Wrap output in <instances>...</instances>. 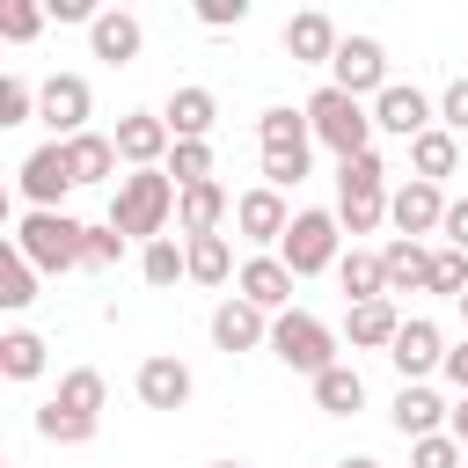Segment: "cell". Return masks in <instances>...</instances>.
Returning a JSON list of instances; mask_svg holds the SVG:
<instances>
[{"label": "cell", "mask_w": 468, "mask_h": 468, "mask_svg": "<svg viewBox=\"0 0 468 468\" xmlns=\"http://www.w3.org/2000/svg\"><path fill=\"white\" fill-rule=\"evenodd\" d=\"M58 410H73V417H88V424H102V402H110V380L95 373V366H73L66 380H58V395H51Z\"/></svg>", "instance_id": "cell-28"}, {"label": "cell", "mask_w": 468, "mask_h": 468, "mask_svg": "<svg viewBox=\"0 0 468 468\" xmlns=\"http://www.w3.org/2000/svg\"><path fill=\"white\" fill-rule=\"evenodd\" d=\"M176 183H168V168H132V176H117V197H110V227L124 234V241H161L168 234V219H176Z\"/></svg>", "instance_id": "cell-1"}, {"label": "cell", "mask_w": 468, "mask_h": 468, "mask_svg": "<svg viewBox=\"0 0 468 468\" xmlns=\"http://www.w3.org/2000/svg\"><path fill=\"white\" fill-rule=\"evenodd\" d=\"M307 124H314V139H322L336 161L373 154V102H358V95H344V88H329V80L307 95Z\"/></svg>", "instance_id": "cell-2"}, {"label": "cell", "mask_w": 468, "mask_h": 468, "mask_svg": "<svg viewBox=\"0 0 468 468\" xmlns=\"http://www.w3.org/2000/svg\"><path fill=\"white\" fill-rule=\"evenodd\" d=\"M329 88H344V95H380L388 88V51H380V37H344L336 44V58H329Z\"/></svg>", "instance_id": "cell-9"}, {"label": "cell", "mask_w": 468, "mask_h": 468, "mask_svg": "<svg viewBox=\"0 0 468 468\" xmlns=\"http://www.w3.org/2000/svg\"><path fill=\"white\" fill-rule=\"evenodd\" d=\"M88 110H95V88L80 73H51L44 95H37V117L51 124V139H80L88 132Z\"/></svg>", "instance_id": "cell-10"}, {"label": "cell", "mask_w": 468, "mask_h": 468, "mask_svg": "<svg viewBox=\"0 0 468 468\" xmlns=\"http://www.w3.org/2000/svg\"><path fill=\"white\" fill-rule=\"evenodd\" d=\"M132 388H139V402H146V410H183L197 380H190V366H183L176 351H154V358H139Z\"/></svg>", "instance_id": "cell-16"}, {"label": "cell", "mask_w": 468, "mask_h": 468, "mask_svg": "<svg viewBox=\"0 0 468 468\" xmlns=\"http://www.w3.org/2000/svg\"><path fill=\"white\" fill-rule=\"evenodd\" d=\"M168 183H176V190L212 183V139H176V146H168Z\"/></svg>", "instance_id": "cell-34"}, {"label": "cell", "mask_w": 468, "mask_h": 468, "mask_svg": "<svg viewBox=\"0 0 468 468\" xmlns=\"http://www.w3.org/2000/svg\"><path fill=\"white\" fill-rule=\"evenodd\" d=\"M410 468H468V446L453 431H431V439H410Z\"/></svg>", "instance_id": "cell-36"}, {"label": "cell", "mask_w": 468, "mask_h": 468, "mask_svg": "<svg viewBox=\"0 0 468 468\" xmlns=\"http://www.w3.org/2000/svg\"><path fill=\"white\" fill-rule=\"evenodd\" d=\"M80 219H66V212H22V227H15V249L37 263V271H80Z\"/></svg>", "instance_id": "cell-6"}, {"label": "cell", "mask_w": 468, "mask_h": 468, "mask_svg": "<svg viewBox=\"0 0 468 468\" xmlns=\"http://www.w3.org/2000/svg\"><path fill=\"white\" fill-rule=\"evenodd\" d=\"M314 410H322V417H358V410H366V380H358V366H329V373L314 380Z\"/></svg>", "instance_id": "cell-29"}, {"label": "cell", "mask_w": 468, "mask_h": 468, "mask_svg": "<svg viewBox=\"0 0 468 468\" xmlns=\"http://www.w3.org/2000/svg\"><path fill=\"white\" fill-rule=\"evenodd\" d=\"M161 124H168L176 139H212V124H219V95H212V88H176V95L161 102Z\"/></svg>", "instance_id": "cell-23"}, {"label": "cell", "mask_w": 468, "mask_h": 468, "mask_svg": "<svg viewBox=\"0 0 468 468\" xmlns=\"http://www.w3.org/2000/svg\"><path fill=\"white\" fill-rule=\"evenodd\" d=\"M212 344H219V351H256V344H271V314L234 292V300L212 307Z\"/></svg>", "instance_id": "cell-20"}, {"label": "cell", "mask_w": 468, "mask_h": 468, "mask_svg": "<svg viewBox=\"0 0 468 468\" xmlns=\"http://www.w3.org/2000/svg\"><path fill=\"white\" fill-rule=\"evenodd\" d=\"M44 358H51V351H44L37 329H7V336H0V373H7V380H37Z\"/></svg>", "instance_id": "cell-32"}, {"label": "cell", "mask_w": 468, "mask_h": 468, "mask_svg": "<svg viewBox=\"0 0 468 468\" xmlns=\"http://www.w3.org/2000/svg\"><path fill=\"white\" fill-rule=\"evenodd\" d=\"M446 380H453V388H461V395H468V336H461V344H453V351H446Z\"/></svg>", "instance_id": "cell-45"}, {"label": "cell", "mask_w": 468, "mask_h": 468, "mask_svg": "<svg viewBox=\"0 0 468 468\" xmlns=\"http://www.w3.org/2000/svg\"><path fill=\"white\" fill-rule=\"evenodd\" d=\"M234 227H241V241H285V227H292V212H285V190H271V183H256V190H241L234 197Z\"/></svg>", "instance_id": "cell-18"}, {"label": "cell", "mask_w": 468, "mask_h": 468, "mask_svg": "<svg viewBox=\"0 0 468 468\" xmlns=\"http://www.w3.org/2000/svg\"><path fill=\"white\" fill-rule=\"evenodd\" d=\"M271 351H278L292 373H307V380H322L329 366H344V358H336V329H329L322 314H307V307H285V314L271 322Z\"/></svg>", "instance_id": "cell-4"}, {"label": "cell", "mask_w": 468, "mask_h": 468, "mask_svg": "<svg viewBox=\"0 0 468 468\" xmlns=\"http://www.w3.org/2000/svg\"><path fill=\"white\" fill-rule=\"evenodd\" d=\"M446 205H453V197H446L439 183H417V176H410V183L388 197V219L402 227V241H424V234L446 227Z\"/></svg>", "instance_id": "cell-12"}, {"label": "cell", "mask_w": 468, "mask_h": 468, "mask_svg": "<svg viewBox=\"0 0 468 468\" xmlns=\"http://www.w3.org/2000/svg\"><path fill=\"white\" fill-rule=\"evenodd\" d=\"M110 139H117V161H132V168H168V146H176L161 110H124Z\"/></svg>", "instance_id": "cell-11"}, {"label": "cell", "mask_w": 468, "mask_h": 468, "mask_svg": "<svg viewBox=\"0 0 468 468\" xmlns=\"http://www.w3.org/2000/svg\"><path fill=\"white\" fill-rule=\"evenodd\" d=\"M424 292L461 300V292H468V256H461V249H431V285H424Z\"/></svg>", "instance_id": "cell-39"}, {"label": "cell", "mask_w": 468, "mask_h": 468, "mask_svg": "<svg viewBox=\"0 0 468 468\" xmlns=\"http://www.w3.org/2000/svg\"><path fill=\"white\" fill-rule=\"evenodd\" d=\"M446 431H453V439H461V446H468V395H461V402H453V417H446Z\"/></svg>", "instance_id": "cell-46"}, {"label": "cell", "mask_w": 468, "mask_h": 468, "mask_svg": "<svg viewBox=\"0 0 468 468\" xmlns=\"http://www.w3.org/2000/svg\"><path fill=\"white\" fill-rule=\"evenodd\" d=\"M29 300H37V263L22 249H7L0 256V307H29Z\"/></svg>", "instance_id": "cell-35"}, {"label": "cell", "mask_w": 468, "mask_h": 468, "mask_svg": "<svg viewBox=\"0 0 468 468\" xmlns=\"http://www.w3.org/2000/svg\"><path fill=\"white\" fill-rule=\"evenodd\" d=\"M139 278H146V285H176V278H190V256H183V241H176V234L146 241V249H139Z\"/></svg>", "instance_id": "cell-33"}, {"label": "cell", "mask_w": 468, "mask_h": 468, "mask_svg": "<svg viewBox=\"0 0 468 468\" xmlns=\"http://www.w3.org/2000/svg\"><path fill=\"white\" fill-rule=\"evenodd\" d=\"M256 139H263V161H307V154H314V124H307V110H292V102H271V110L256 117Z\"/></svg>", "instance_id": "cell-13"}, {"label": "cell", "mask_w": 468, "mask_h": 468, "mask_svg": "<svg viewBox=\"0 0 468 468\" xmlns=\"http://www.w3.org/2000/svg\"><path fill=\"white\" fill-rule=\"evenodd\" d=\"M336 468H380V461H373V453H344Z\"/></svg>", "instance_id": "cell-47"}, {"label": "cell", "mask_w": 468, "mask_h": 468, "mask_svg": "<svg viewBox=\"0 0 468 468\" xmlns=\"http://www.w3.org/2000/svg\"><path fill=\"white\" fill-rule=\"evenodd\" d=\"M439 124H446L453 139L468 132V73H461V80H446V95H439Z\"/></svg>", "instance_id": "cell-42"}, {"label": "cell", "mask_w": 468, "mask_h": 468, "mask_svg": "<svg viewBox=\"0 0 468 468\" xmlns=\"http://www.w3.org/2000/svg\"><path fill=\"white\" fill-rule=\"evenodd\" d=\"M380 263H388V292H424V285H431V249H424V241H402V234H395V241L380 249Z\"/></svg>", "instance_id": "cell-27"}, {"label": "cell", "mask_w": 468, "mask_h": 468, "mask_svg": "<svg viewBox=\"0 0 468 468\" xmlns=\"http://www.w3.org/2000/svg\"><path fill=\"white\" fill-rule=\"evenodd\" d=\"M212 468H241V461H212Z\"/></svg>", "instance_id": "cell-49"}, {"label": "cell", "mask_w": 468, "mask_h": 468, "mask_svg": "<svg viewBox=\"0 0 468 468\" xmlns=\"http://www.w3.org/2000/svg\"><path fill=\"white\" fill-rule=\"evenodd\" d=\"M88 51H95L102 66H132V58L146 51V22H139L132 7H102L95 29H88Z\"/></svg>", "instance_id": "cell-17"}, {"label": "cell", "mask_w": 468, "mask_h": 468, "mask_svg": "<svg viewBox=\"0 0 468 468\" xmlns=\"http://www.w3.org/2000/svg\"><path fill=\"white\" fill-rule=\"evenodd\" d=\"M227 219H234V190H227V183H190V190L176 197V227H183V241L219 234Z\"/></svg>", "instance_id": "cell-19"}, {"label": "cell", "mask_w": 468, "mask_h": 468, "mask_svg": "<svg viewBox=\"0 0 468 468\" xmlns=\"http://www.w3.org/2000/svg\"><path fill=\"white\" fill-rule=\"evenodd\" d=\"M15 183H22L29 212H58V205H66V190H73V161H66V139H44L37 154H22Z\"/></svg>", "instance_id": "cell-8"}, {"label": "cell", "mask_w": 468, "mask_h": 468, "mask_svg": "<svg viewBox=\"0 0 468 468\" xmlns=\"http://www.w3.org/2000/svg\"><path fill=\"white\" fill-rule=\"evenodd\" d=\"M344 336H351V351H395V336H402V314H395V300H366V307H351Z\"/></svg>", "instance_id": "cell-25"}, {"label": "cell", "mask_w": 468, "mask_h": 468, "mask_svg": "<svg viewBox=\"0 0 468 468\" xmlns=\"http://www.w3.org/2000/svg\"><path fill=\"white\" fill-rule=\"evenodd\" d=\"M37 29H44V7H37V0H7V7H0V37H7V44H29Z\"/></svg>", "instance_id": "cell-41"}, {"label": "cell", "mask_w": 468, "mask_h": 468, "mask_svg": "<svg viewBox=\"0 0 468 468\" xmlns=\"http://www.w3.org/2000/svg\"><path fill=\"white\" fill-rule=\"evenodd\" d=\"M336 22L322 15V7H300L292 22H285V51H292V66H329L336 58Z\"/></svg>", "instance_id": "cell-22"}, {"label": "cell", "mask_w": 468, "mask_h": 468, "mask_svg": "<svg viewBox=\"0 0 468 468\" xmlns=\"http://www.w3.org/2000/svg\"><path fill=\"white\" fill-rule=\"evenodd\" d=\"M388 366H395L402 380H424V373H446V336H439V322H424V314H410V322H402V336H395V351H388Z\"/></svg>", "instance_id": "cell-15"}, {"label": "cell", "mask_w": 468, "mask_h": 468, "mask_svg": "<svg viewBox=\"0 0 468 468\" xmlns=\"http://www.w3.org/2000/svg\"><path fill=\"white\" fill-rule=\"evenodd\" d=\"M183 256H190V278H197V285H227V278H241L227 234H197V241H183Z\"/></svg>", "instance_id": "cell-31"}, {"label": "cell", "mask_w": 468, "mask_h": 468, "mask_svg": "<svg viewBox=\"0 0 468 468\" xmlns=\"http://www.w3.org/2000/svg\"><path fill=\"white\" fill-rule=\"evenodd\" d=\"M439 249H461V256H468V197H453V205H446V227H439Z\"/></svg>", "instance_id": "cell-44"}, {"label": "cell", "mask_w": 468, "mask_h": 468, "mask_svg": "<svg viewBox=\"0 0 468 468\" xmlns=\"http://www.w3.org/2000/svg\"><path fill=\"white\" fill-rule=\"evenodd\" d=\"M461 322H468V292H461Z\"/></svg>", "instance_id": "cell-48"}, {"label": "cell", "mask_w": 468, "mask_h": 468, "mask_svg": "<svg viewBox=\"0 0 468 468\" xmlns=\"http://www.w3.org/2000/svg\"><path fill=\"white\" fill-rule=\"evenodd\" d=\"M292 285H300V278L285 271V256H249V263H241V278H234V292H241L249 307H263L271 322L292 307Z\"/></svg>", "instance_id": "cell-14"}, {"label": "cell", "mask_w": 468, "mask_h": 468, "mask_svg": "<svg viewBox=\"0 0 468 468\" xmlns=\"http://www.w3.org/2000/svg\"><path fill=\"white\" fill-rule=\"evenodd\" d=\"M388 417H395V431H402V439H431V431H446L453 402H439V395H431L424 380H402V388H395V410H388Z\"/></svg>", "instance_id": "cell-21"}, {"label": "cell", "mask_w": 468, "mask_h": 468, "mask_svg": "<svg viewBox=\"0 0 468 468\" xmlns=\"http://www.w3.org/2000/svg\"><path fill=\"white\" fill-rule=\"evenodd\" d=\"M197 22L205 29H234V22H249V0H197Z\"/></svg>", "instance_id": "cell-43"}, {"label": "cell", "mask_w": 468, "mask_h": 468, "mask_svg": "<svg viewBox=\"0 0 468 468\" xmlns=\"http://www.w3.org/2000/svg\"><path fill=\"white\" fill-rule=\"evenodd\" d=\"M336 285H344V300H351V307L388 300V263H380V249H351V256L336 263Z\"/></svg>", "instance_id": "cell-26"}, {"label": "cell", "mask_w": 468, "mask_h": 468, "mask_svg": "<svg viewBox=\"0 0 468 468\" xmlns=\"http://www.w3.org/2000/svg\"><path fill=\"white\" fill-rule=\"evenodd\" d=\"M117 256H124V234H117V227H110V219H102V227H88V234H80V271H110V263H117Z\"/></svg>", "instance_id": "cell-38"}, {"label": "cell", "mask_w": 468, "mask_h": 468, "mask_svg": "<svg viewBox=\"0 0 468 468\" xmlns=\"http://www.w3.org/2000/svg\"><path fill=\"white\" fill-rule=\"evenodd\" d=\"M388 161L380 154H358V161H336V219L344 234H373L388 219Z\"/></svg>", "instance_id": "cell-3"}, {"label": "cell", "mask_w": 468, "mask_h": 468, "mask_svg": "<svg viewBox=\"0 0 468 468\" xmlns=\"http://www.w3.org/2000/svg\"><path fill=\"white\" fill-rule=\"evenodd\" d=\"M453 168H461V139H453L446 124H431L424 139H410V176H417V183H439V190H446Z\"/></svg>", "instance_id": "cell-24"}, {"label": "cell", "mask_w": 468, "mask_h": 468, "mask_svg": "<svg viewBox=\"0 0 468 468\" xmlns=\"http://www.w3.org/2000/svg\"><path fill=\"white\" fill-rule=\"evenodd\" d=\"M278 256H285V271H292V278L336 271V263H344V219H336V212H292V227H285V241H278Z\"/></svg>", "instance_id": "cell-5"}, {"label": "cell", "mask_w": 468, "mask_h": 468, "mask_svg": "<svg viewBox=\"0 0 468 468\" xmlns=\"http://www.w3.org/2000/svg\"><path fill=\"white\" fill-rule=\"evenodd\" d=\"M37 431H44L51 446H80V439H95V424H88V417H73V410H58V402H44V410H37Z\"/></svg>", "instance_id": "cell-37"}, {"label": "cell", "mask_w": 468, "mask_h": 468, "mask_svg": "<svg viewBox=\"0 0 468 468\" xmlns=\"http://www.w3.org/2000/svg\"><path fill=\"white\" fill-rule=\"evenodd\" d=\"M439 124V102L417 88V80H388L380 95H373V132H388V139H424Z\"/></svg>", "instance_id": "cell-7"}, {"label": "cell", "mask_w": 468, "mask_h": 468, "mask_svg": "<svg viewBox=\"0 0 468 468\" xmlns=\"http://www.w3.org/2000/svg\"><path fill=\"white\" fill-rule=\"evenodd\" d=\"M66 161H73V183H110V168H117V139L80 132V139H66Z\"/></svg>", "instance_id": "cell-30"}, {"label": "cell", "mask_w": 468, "mask_h": 468, "mask_svg": "<svg viewBox=\"0 0 468 468\" xmlns=\"http://www.w3.org/2000/svg\"><path fill=\"white\" fill-rule=\"evenodd\" d=\"M37 95H44V88H29L22 73H7V80H0V124H29V117H37Z\"/></svg>", "instance_id": "cell-40"}]
</instances>
